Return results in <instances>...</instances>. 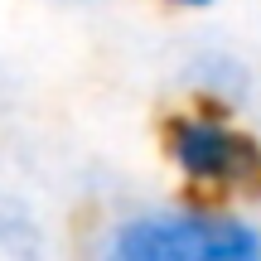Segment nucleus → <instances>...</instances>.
I'll list each match as a JSON object with an SVG mask.
<instances>
[{
    "instance_id": "39448f33",
    "label": "nucleus",
    "mask_w": 261,
    "mask_h": 261,
    "mask_svg": "<svg viewBox=\"0 0 261 261\" xmlns=\"http://www.w3.org/2000/svg\"><path fill=\"white\" fill-rule=\"evenodd\" d=\"M150 5L169 10V15H203V10H213L218 0H150Z\"/></svg>"
},
{
    "instance_id": "7ed1b4c3",
    "label": "nucleus",
    "mask_w": 261,
    "mask_h": 261,
    "mask_svg": "<svg viewBox=\"0 0 261 261\" xmlns=\"http://www.w3.org/2000/svg\"><path fill=\"white\" fill-rule=\"evenodd\" d=\"M184 92H189V102H198V107L237 112V107L252 97V68H247L232 48H198L184 63Z\"/></svg>"
},
{
    "instance_id": "f257e3e1",
    "label": "nucleus",
    "mask_w": 261,
    "mask_h": 261,
    "mask_svg": "<svg viewBox=\"0 0 261 261\" xmlns=\"http://www.w3.org/2000/svg\"><path fill=\"white\" fill-rule=\"evenodd\" d=\"M87 261H261V218L198 198H136L92 227Z\"/></svg>"
},
{
    "instance_id": "20e7f679",
    "label": "nucleus",
    "mask_w": 261,
    "mask_h": 261,
    "mask_svg": "<svg viewBox=\"0 0 261 261\" xmlns=\"http://www.w3.org/2000/svg\"><path fill=\"white\" fill-rule=\"evenodd\" d=\"M0 261H44V227L10 194H0Z\"/></svg>"
},
{
    "instance_id": "423d86ee",
    "label": "nucleus",
    "mask_w": 261,
    "mask_h": 261,
    "mask_svg": "<svg viewBox=\"0 0 261 261\" xmlns=\"http://www.w3.org/2000/svg\"><path fill=\"white\" fill-rule=\"evenodd\" d=\"M73 5H83V0H73Z\"/></svg>"
},
{
    "instance_id": "f03ea898",
    "label": "nucleus",
    "mask_w": 261,
    "mask_h": 261,
    "mask_svg": "<svg viewBox=\"0 0 261 261\" xmlns=\"http://www.w3.org/2000/svg\"><path fill=\"white\" fill-rule=\"evenodd\" d=\"M160 160L184 198L223 208L261 198V136L237 112L198 102L174 107L160 121Z\"/></svg>"
}]
</instances>
